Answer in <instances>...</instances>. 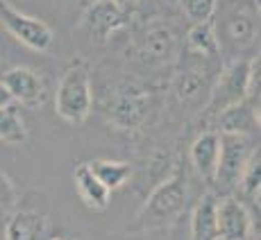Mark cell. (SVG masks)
Instances as JSON below:
<instances>
[{
	"label": "cell",
	"mask_w": 261,
	"mask_h": 240,
	"mask_svg": "<svg viewBox=\"0 0 261 240\" xmlns=\"http://www.w3.org/2000/svg\"><path fill=\"white\" fill-rule=\"evenodd\" d=\"M209 23L220 54L243 57L259 41V0H216Z\"/></svg>",
	"instance_id": "1"
},
{
	"label": "cell",
	"mask_w": 261,
	"mask_h": 240,
	"mask_svg": "<svg viewBox=\"0 0 261 240\" xmlns=\"http://www.w3.org/2000/svg\"><path fill=\"white\" fill-rule=\"evenodd\" d=\"M16 204H18L16 184L12 182L9 174L0 172V220L12 216V213L16 211Z\"/></svg>",
	"instance_id": "22"
},
{
	"label": "cell",
	"mask_w": 261,
	"mask_h": 240,
	"mask_svg": "<svg viewBox=\"0 0 261 240\" xmlns=\"http://www.w3.org/2000/svg\"><path fill=\"white\" fill-rule=\"evenodd\" d=\"M127 23H129V12L120 9L112 0H100V3L89 5L82 16V27L89 34H93L95 39H100V41L116 34Z\"/></svg>",
	"instance_id": "11"
},
{
	"label": "cell",
	"mask_w": 261,
	"mask_h": 240,
	"mask_svg": "<svg viewBox=\"0 0 261 240\" xmlns=\"http://www.w3.org/2000/svg\"><path fill=\"white\" fill-rule=\"evenodd\" d=\"M84 3V7H89V5H93V3H100V0H82Z\"/></svg>",
	"instance_id": "26"
},
{
	"label": "cell",
	"mask_w": 261,
	"mask_h": 240,
	"mask_svg": "<svg viewBox=\"0 0 261 240\" xmlns=\"http://www.w3.org/2000/svg\"><path fill=\"white\" fill-rule=\"evenodd\" d=\"M216 197L207 193L198 199L191 213V236L189 240H218V222H216Z\"/></svg>",
	"instance_id": "16"
},
{
	"label": "cell",
	"mask_w": 261,
	"mask_h": 240,
	"mask_svg": "<svg viewBox=\"0 0 261 240\" xmlns=\"http://www.w3.org/2000/svg\"><path fill=\"white\" fill-rule=\"evenodd\" d=\"M152 3H164V5H175V0H152Z\"/></svg>",
	"instance_id": "25"
},
{
	"label": "cell",
	"mask_w": 261,
	"mask_h": 240,
	"mask_svg": "<svg viewBox=\"0 0 261 240\" xmlns=\"http://www.w3.org/2000/svg\"><path fill=\"white\" fill-rule=\"evenodd\" d=\"M7 104H14V102H12V98H9L7 88H5L3 82H0V107H7Z\"/></svg>",
	"instance_id": "24"
},
{
	"label": "cell",
	"mask_w": 261,
	"mask_h": 240,
	"mask_svg": "<svg viewBox=\"0 0 261 240\" xmlns=\"http://www.w3.org/2000/svg\"><path fill=\"white\" fill-rule=\"evenodd\" d=\"M216 222H218V240H250L252 236V213L243 199L225 195L216 202Z\"/></svg>",
	"instance_id": "10"
},
{
	"label": "cell",
	"mask_w": 261,
	"mask_h": 240,
	"mask_svg": "<svg viewBox=\"0 0 261 240\" xmlns=\"http://www.w3.org/2000/svg\"><path fill=\"white\" fill-rule=\"evenodd\" d=\"M179 52V32L168 21H152L137 39V57L148 66H166Z\"/></svg>",
	"instance_id": "7"
},
{
	"label": "cell",
	"mask_w": 261,
	"mask_h": 240,
	"mask_svg": "<svg viewBox=\"0 0 261 240\" xmlns=\"http://www.w3.org/2000/svg\"><path fill=\"white\" fill-rule=\"evenodd\" d=\"M50 220L39 211H14L5 224V240H48Z\"/></svg>",
	"instance_id": "13"
},
{
	"label": "cell",
	"mask_w": 261,
	"mask_h": 240,
	"mask_svg": "<svg viewBox=\"0 0 261 240\" xmlns=\"http://www.w3.org/2000/svg\"><path fill=\"white\" fill-rule=\"evenodd\" d=\"M114 5H118L120 9H125V12H129L132 14V9H134V5L139 3V0H112Z\"/></svg>",
	"instance_id": "23"
},
{
	"label": "cell",
	"mask_w": 261,
	"mask_h": 240,
	"mask_svg": "<svg viewBox=\"0 0 261 240\" xmlns=\"http://www.w3.org/2000/svg\"><path fill=\"white\" fill-rule=\"evenodd\" d=\"M189 204V184L182 172H175L170 177L162 179L148 199L143 202L141 211L132 224L134 233H148V231H159L173 224L175 220L184 213Z\"/></svg>",
	"instance_id": "3"
},
{
	"label": "cell",
	"mask_w": 261,
	"mask_h": 240,
	"mask_svg": "<svg viewBox=\"0 0 261 240\" xmlns=\"http://www.w3.org/2000/svg\"><path fill=\"white\" fill-rule=\"evenodd\" d=\"M89 170L109 193L123 188L132 177V166L127 161H116V159H93L87 161Z\"/></svg>",
	"instance_id": "18"
},
{
	"label": "cell",
	"mask_w": 261,
	"mask_h": 240,
	"mask_svg": "<svg viewBox=\"0 0 261 240\" xmlns=\"http://www.w3.org/2000/svg\"><path fill=\"white\" fill-rule=\"evenodd\" d=\"M184 54L218 62V59H220V50H218V41H216V34H214L212 23L191 25V29L187 32V37H184Z\"/></svg>",
	"instance_id": "17"
},
{
	"label": "cell",
	"mask_w": 261,
	"mask_h": 240,
	"mask_svg": "<svg viewBox=\"0 0 261 240\" xmlns=\"http://www.w3.org/2000/svg\"><path fill=\"white\" fill-rule=\"evenodd\" d=\"M0 82L7 88L12 102H18L28 109H39L46 102V82L34 68L28 66L9 68Z\"/></svg>",
	"instance_id": "9"
},
{
	"label": "cell",
	"mask_w": 261,
	"mask_h": 240,
	"mask_svg": "<svg viewBox=\"0 0 261 240\" xmlns=\"http://www.w3.org/2000/svg\"><path fill=\"white\" fill-rule=\"evenodd\" d=\"M237 191L241 193L243 199H250L252 204L257 202V206H259V191H261V154H259V147H257V152L250 157L248 166H245L243 174H241V179H239Z\"/></svg>",
	"instance_id": "20"
},
{
	"label": "cell",
	"mask_w": 261,
	"mask_h": 240,
	"mask_svg": "<svg viewBox=\"0 0 261 240\" xmlns=\"http://www.w3.org/2000/svg\"><path fill=\"white\" fill-rule=\"evenodd\" d=\"M248 98H259V54L229 59L220 68L218 77L209 88L204 113L218 118L225 109L245 102Z\"/></svg>",
	"instance_id": "2"
},
{
	"label": "cell",
	"mask_w": 261,
	"mask_h": 240,
	"mask_svg": "<svg viewBox=\"0 0 261 240\" xmlns=\"http://www.w3.org/2000/svg\"><path fill=\"white\" fill-rule=\"evenodd\" d=\"M93 84L91 71L84 59H75L59 77L55 91V113L68 125H80L91 116Z\"/></svg>",
	"instance_id": "4"
},
{
	"label": "cell",
	"mask_w": 261,
	"mask_h": 240,
	"mask_svg": "<svg viewBox=\"0 0 261 240\" xmlns=\"http://www.w3.org/2000/svg\"><path fill=\"white\" fill-rule=\"evenodd\" d=\"M73 182H75V191H77L80 199H82V204L87 208H91V211H105L109 206L112 193L91 174L87 161L77 163L73 168Z\"/></svg>",
	"instance_id": "15"
},
{
	"label": "cell",
	"mask_w": 261,
	"mask_h": 240,
	"mask_svg": "<svg viewBox=\"0 0 261 240\" xmlns=\"http://www.w3.org/2000/svg\"><path fill=\"white\" fill-rule=\"evenodd\" d=\"M218 157H220V134L216 129L202 132L191 145V163H193L198 177L207 184L214 182L216 168H218Z\"/></svg>",
	"instance_id": "14"
},
{
	"label": "cell",
	"mask_w": 261,
	"mask_h": 240,
	"mask_svg": "<svg viewBox=\"0 0 261 240\" xmlns=\"http://www.w3.org/2000/svg\"><path fill=\"white\" fill-rule=\"evenodd\" d=\"M150 109V96L145 88L134 84H123L114 91L107 102V118L116 129H137L145 120Z\"/></svg>",
	"instance_id": "8"
},
{
	"label": "cell",
	"mask_w": 261,
	"mask_h": 240,
	"mask_svg": "<svg viewBox=\"0 0 261 240\" xmlns=\"http://www.w3.org/2000/svg\"><path fill=\"white\" fill-rule=\"evenodd\" d=\"M175 5H179L182 14L193 25L209 23L216 9V0H175Z\"/></svg>",
	"instance_id": "21"
},
{
	"label": "cell",
	"mask_w": 261,
	"mask_h": 240,
	"mask_svg": "<svg viewBox=\"0 0 261 240\" xmlns=\"http://www.w3.org/2000/svg\"><path fill=\"white\" fill-rule=\"evenodd\" d=\"M218 134H239V136H254L259 132V98H248L245 102L225 109L218 118Z\"/></svg>",
	"instance_id": "12"
},
{
	"label": "cell",
	"mask_w": 261,
	"mask_h": 240,
	"mask_svg": "<svg viewBox=\"0 0 261 240\" xmlns=\"http://www.w3.org/2000/svg\"><path fill=\"white\" fill-rule=\"evenodd\" d=\"M257 152L252 136H239V134H220V157L218 168L214 174V186L218 193L229 195L237 191L239 179L248 166L250 157Z\"/></svg>",
	"instance_id": "5"
},
{
	"label": "cell",
	"mask_w": 261,
	"mask_h": 240,
	"mask_svg": "<svg viewBox=\"0 0 261 240\" xmlns=\"http://www.w3.org/2000/svg\"><path fill=\"white\" fill-rule=\"evenodd\" d=\"M0 25L18 43L34 52H48L55 46V32L50 29V25L37 16L23 14L9 0H0Z\"/></svg>",
	"instance_id": "6"
},
{
	"label": "cell",
	"mask_w": 261,
	"mask_h": 240,
	"mask_svg": "<svg viewBox=\"0 0 261 240\" xmlns=\"http://www.w3.org/2000/svg\"><path fill=\"white\" fill-rule=\"evenodd\" d=\"M0 141L7 145H23L28 141V127L16 104L0 107Z\"/></svg>",
	"instance_id": "19"
},
{
	"label": "cell",
	"mask_w": 261,
	"mask_h": 240,
	"mask_svg": "<svg viewBox=\"0 0 261 240\" xmlns=\"http://www.w3.org/2000/svg\"><path fill=\"white\" fill-rule=\"evenodd\" d=\"M48 240H66V238H48Z\"/></svg>",
	"instance_id": "27"
}]
</instances>
